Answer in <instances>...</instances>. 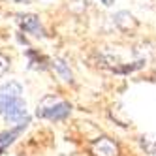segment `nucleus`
<instances>
[{
    "label": "nucleus",
    "instance_id": "f257e3e1",
    "mask_svg": "<svg viewBox=\"0 0 156 156\" xmlns=\"http://www.w3.org/2000/svg\"><path fill=\"white\" fill-rule=\"evenodd\" d=\"M21 94H23V87L15 81H9L0 88V115L8 122L23 124L28 120L27 104Z\"/></svg>",
    "mask_w": 156,
    "mask_h": 156
},
{
    "label": "nucleus",
    "instance_id": "f03ea898",
    "mask_svg": "<svg viewBox=\"0 0 156 156\" xmlns=\"http://www.w3.org/2000/svg\"><path fill=\"white\" fill-rule=\"evenodd\" d=\"M72 105L68 102H62V100H57L55 96H45L40 102L36 115L40 119H49V120H64L70 115Z\"/></svg>",
    "mask_w": 156,
    "mask_h": 156
},
{
    "label": "nucleus",
    "instance_id": "7ed1b4c3",
    "mask_svg": "<svg viewBox=\"0 0 156 156\" xmlns=\"http://www.w3.org/2000/svg\"><path fill=\"white\" fill-rule=\"evenodd\" d=\"M88 149H90V152L94 156H119L120 151H119V145L111 139V137H96L94 141H90V145H88Z\"/></svg>",
    "mask_w": 156,
    "mask_h": 156
},
{
    "label": "nucleus",
    "instance_id": "20e7f679",
    "mask_svg": "<svg viewBox=\"0 0 156 156\" xmlns=\"http://www.w3.org/2000/svg\"><path fill=\"white\" fill-rule=\"evenodd\" d=\"M113 23H115V27L120 32H133L139 27V21L133 17L130 12H126V9H120V12H117L113 15Z\"/></svg>",
    "mask_w": 156,
    "mask_h": 156
},
{
    "label": "nucleus",
    "instance_id": "39448f33",
    "mask_svg": "<svg viewBox=\"0 0 156 156\" xmlns=\"http://www.w3.org/2000/svg\"><path fill=\"white\" fill-rule=\"evenodd\" d=\"M19 25L23 27V30L30 32L34 36H43V28L40 25V19L36 15H21L19 17Z\"/></svg>",
    "mask_w": 156,
    "mask_h": 156
},
{
    "label": "nucleus",
    "instance_id": "423d86ee",
    "mask_svg": "<svg viewBox=\"0 0 156 156\" xmlns=\"http://www.w3.org/2000/svg\"><path fill=\"white\" fill-rule=\"evenodd\" d=\"M27 124H28V120L23 122V124H17V126L12 128V130H8V132H2V133H0V154H2V151L8 147V145H12V143L21 136V132L27 128Z\"/></svg>",
    "mask_w": 156,
    "mask_h": 156
},
{
    "label": "nucleus",
    "instance_id": "0eeeda50",
    "mask_svg": "<svg viewBox=\"0 0 156 156\" xmlns=\"http://www.w3.org/2000/svg\"><path fill=\"white\" fill-rule=\"evenodd\" d=\"M51 66H53V68L60 73V77H62L66 83H73V75H72L70 66L66 64L62 58H53V60H51Z\"/></svg>",
    "mask_w": 156,
    "mask_h": 156
},
{
    "label": "nucleus",
    "instance_id": "6e6552de",
    "mask_svg": "<svg viewBox=\"0 0 156 156\" xmlns=\"http://www.w3.org/2000/svg\"><path fill=\"white\" fill-rule=\"evenodd\" d=\"M27 57L30 58V68H45V58L40 57L36 51H27Z\"/></svg>",
    "mask_w": 156,
    "mask_h": 156
},
{
    "label": "nucleus",
    "instance_id": "1a4fd4ad",
    "mask_svg": "<svg viewBox=\"0 0 156 156\" xmlns=\"http://www.w3.org/2000/svg\"><path fill=\"white\" fill-rule=\"evenodd\" d=\"M141 147L147 154H156V137H141Z\"/></svg>",
    "mask_w": 156,
    "mask_h": 156
},
{
    "label": "nucleus",
    "instance_id": "9d476101",
    "mask_svg": "<svg viewBox=\"0 0 156 156\" xmlns=\"http://www.w3.org/2000/svg\"><path fill=\"white\" fill-rule=\"evenodd\" d=\"M8 68H9V58L6 57V55L0 53V77H2V75L8 72Z\"/></svg>",
    "mask_w": 156,
    "mask_h": 156
},
{
    "label": "nucleus",
    "instance_id": "9b49d317",
    "mask_svg": "<svg viewBox=\"0 0 156 156\" xmlns=\"http://www.w3.org/2000/svg\"><path fill=\"white\" fill-rule=\"evenodd\" d=\"M100 2H102L104 6H107V8H109V6H113V4H115V0H100Z\"/></svg>",
    "mask_w": 156,
    "mask_h": 156
}]
</instances>
